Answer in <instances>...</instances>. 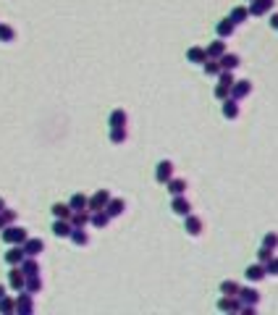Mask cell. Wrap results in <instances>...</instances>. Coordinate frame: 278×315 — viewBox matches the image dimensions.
Masks as SVG:
<instances>
[{
	"instance_id": "obj_25",
	"label": "cell",
	"mask_w": 278,
	"mask_h": 315,
	"mask_svg": "<svg viewBox=\"0 0 278 315\" xmlns=\"http://www.w3.org/2000/svg\"><path fill=\"white\" fill-rule=\"evenodd\" d=\"M18 268H21V273H24V276H37V273H39V263H37V258H24Z\"/></svg>"
},
{
	"instance_id": "obj_40",
	"label": "cell",
	"mask_w": 278,
	"mask_h": 315,
	"mask_svg": "<svg viewBox=\"0 0 278 315\" xmlns=\"http://www.w3.org/2000/svg\"><path fill=\"white\" fill-rule=\"evenodd\" d=\"M263 244L270 247V250H278V234H275V231H268V234L263 237Z\"/></svg>"
},
{
	"instance_id": "obj_43",
	"label": "cell",
	"mask_w": 278,
	"mask_h": 315,
	"mask_svg": "<svg viewBox=\"0 0 278 315\" xmlns=\"http://www.w3.org/2000/svg\"><path fill=\"white\" fill-rule=\"evenodd\" d=\"M3 294H6V286H3V284H0V297H3Z\"/></svg>"
},
{
	"instance_id": "obj_22",
	"label": "cell",
	"mask_w": 278,
	"mask_h": 315,
	"mask_svg": "<svg viewBox=\"0 0 278 315\" xmlns=\"http://www.w3.org/2000/svg\"><path fill=\"white\" fill-rule=\"evenodd\" d=\"M187 61L194 63V66H202L207 61V50L202 48V45H192V48L187 50Z\"/></svg>"
},
{
	"instance_id": "obj_42",
	"label": "cell",
	"mask_w": 278,
	"mask_h": 315,
	"mask_svg": "<svg viewBox=\"0 0 278 315\" xmlns=\"http://www.w3.org/2000/svg\"><path fill=\"white\" fill-rule=\"evenodd\" d=\"M268 24H270V29L278 32V13H270V21H268Z\"/></svg>"
},
{
	"instance_id": "obj_14",
	"label": "cell",
	"mask_w": 278,
	"mask_h": 315,
	"mask_svg": "<svg viewBox=\"0 0 278 315\" xmlns=\"http://www.w3.org/2000/svg\"><path fill=\"white\" fill-rule=\"evenodd\" d=\"M126 121H129V116H126L124 108L110 110V116H108V126H110V129H126Z\"/></svg>"
},
{
	"instance_id": "obj_33",
	"label": "cell",
	"mask_w": 278,
	"mask_h": 315,
	"mask_svg": "<svg viewBox=\"0 0 278 315\" xmlns=\"http://www.w3.org/2000/svg\"><path fill=\"white\" fill-rule=\"evenodd\" d=\"M202 69H205L207 76H218V74H221V61H218V58H207V61L202 63Z\"/></svg>"
},
{
	"instance_id": "obj_3",
	"label": "cell",
	"mask_w": 278,
	"mask_h": 315,
	"mask_svg": "<svg viewBox=\"0 0 278 315\" xmlns=\"http://www.w3.org/2000/svg\"><path fill=\"white\" fill-rule=\"evenodd\" d=\"M108 200H110V192H108V189H97L92 197H87V210H89V213H95V210H105Z\"/></svg>"
},
{
	"instance_id": "obj_12",
	"label": "cell",
	"mask_w": 278,
	"mask_h": 315,
	"mask_svg": "<svg viewBox=\"0 0 278 315\" xmlns=\"http://www.w3.org/2000/svg\"><path fill=\"white\" fill-rule=\"evenodd\" d=\"M171 210H173L176 215H181V218H184V215H189V213H192V202H189L187 197H184V194H176V197H173V202H171Z\"/></svg>"
},
{
	"instance_id": "obj_29",
	"label": "cell",
	"mask_w": 278,
	"mask_h": 315,
	"mask_svg": "<svg viewBox=\"0 0 278 315\" xmlns=\"http://www.w3.org/2000/svg\"><path fill=\"white\" fill-rule=\"evenodd\" d=\"M221 294H226V297H236V294H239V281H231V279L221 281Z\"/></svg>"
},
{
	"instance_id": "obj_10",
	"label": "cell",
	"mask_w": 278,
	"mask_h": 315,
	"mask_svg": "<svg viewBox=\"0 0 278 315\" xmlns=\"http://www.w3.org/2000/svg\"><path fill=\"white\" fill-rule=\"evenodd\" d=\"M275 6V0H249V16H265Z\"/></svg>"
},
{
	"instance_id": "obj_5",
	"label": "cell",
	"mask_w": 278,
	"mask_h": 315,
	"mask_svg": "<svg viewBox=\"0 0 278 315\" xmlns=\"http://www.w3.org/2000/svg\"><path fill=\"white\" fill-rule=\"evenodd\" d=\"M249 92H252V82L249 79H242V82H234L231 84V95L228 97H234V100H244V97H249Z\"/></svg>"
},
{
	"instance_id": "obj_32",
	"label": "cell",
	"mask_w": 278,
	"mask_h": 315,
	"mask_svg": "<svg viewBox=\"0 0 278 315\" xmlns=\"http://www.w3.org/2000/svg\"><path fill=\"white\" fill-rule=\"evenodd\" d=\"M68 208H71V210H87V194H82V192L71 194V200H68Z\"/></svg>"
},
{
	"instance_id": "obj_36",
	"label": "cell",
	"mask_w": 278,
	"mask_h": 315,
	"mask_svg": "<svg viewBox=\"0 0 278 315\" xmlns=\"http://www.w3.org/2000/svg\"><path fill=\"white\" fill-rule=\"evenodd\" d=\"M13 221H16V210H11V208L6 205L3 210H0V231H3L8 223H13Z\"/></svg>"
},
{
	"instance_id": "obj_27",
	"label": "cell",
	"mask_w": 278,
	"mask_h": 315,
	"mask_svg": "<svg viewBox=\"0 0 278 315\" xmlns=\"http://www.w3.org/2000/svg\"><path fill=\"white\" fill-rule=\"evenodd\" d=\"M205 50H207V58H221V55L226 53V42L218 37V40H213L210 45H207Z\"/></svg>"
},
{
	"instance_id": "obj_20",
	"label": "cell",
	"mask_w": 278,
	"mask_h": 315,
	"mask_svg": "<svg viewBox=\"0 0 278 315\" xmlns=\"http://www.w3.org/2000/svg\"><path fill=\"white\" fill-rule=\"evenodd\" d=\"M124 210H126V202H124L121 197H110V200H108L105 213H108L110 218H118V215H124Z\"/></svg>"
},
{
	"instance_id": "obj_23",
	"label": "cell",
	"mask_w": 278,
	"mask_h": 315,
	"mask_svg": "<svg viewBox=\"0 0 278 315\" xmlns=\"http://www.w3.org/2000/svg\"><path fill=\"white\" fill-rule=\"evenodd\" d=\"M228 18L239 27V24H244V21H249V8L247 6H234V8H231V13H228Z\"/></svg>"
},
{
	"instance_id": "obj_2",
	"label": "cell",
	"mask_w": 278,
	"mask_h": 315,
	"mask_svg": "<svg viewBox=\"0 0 278 315\" xmlns=\"http://www.w3.org/2000/svg\"><path fill=\"white\" fill-rule=\"evenodd\" d=\"M0 237H3L6 244H24V239L29 237L27 229H21V226H13V223H8V226L0 231Z\"/></svg>"
},
{
	"instance_id": "obj_30",
	"label": "cell",
	"mask_w": 278,
	"mask_h": 315,
	"mask_svg": "<svg viewBox=\"0 0 278 315\" xmlns=\"http://www.w3.org/2000/svg\"><path fill=\"white\" fill-rule=\"evenodd\" d=\"M24 291H29V294H37V291H42V279H39V273H37V276H27Z\"/></svg>"
},
{
	"instance_id": "obj_17",
	"label": "cell",
	"mask_w": 278,
	"mask_h": 315,
	"mask_svg": "<svg viewBox=\"0 0 278 315\" xmlns=\"http://www.w3.org/2000/svg\"><path fill=\"white\" fill-rule=\"evenodd\" d=\"M234 32H236V24H234V21H231L228 16H226V18H221L218 24H215V34H218L221 40H228Z\"/></svg>"
},
{
	"instance_id": "obj_21",
	"label": "cell",
	"mask_w": 278,
	"mask_h": 315,
	"mask_svg": "<svg viewBox=\"0 0 278 315\" xmlns=\"http://www.w3.org/2000/svg\"><path fill=\"white\" fill-rule=\"evenodd\" d=\"M218 61H221V71H234V69L242 66V58L236 53H223Z\"/></svg>"
},
{
	"instance_id": "obj_7",
	"label": "cell",
	"mask_w": 278,
	"mask_h": 315,
	"mask_svg": "<svg viewBox=\"0 0 278 315\" xmlns=\"http://www.w3.org/2000/svg\"><path fill=\"white\" fill-rule=\"evenodd\" d=\"M268 273H265V263H252V265H247L244 268V279L247 281H252V284H257V281H263Z\"/></svg>"
},
{
	"instance_id": "obj_28",
	"label": "cell",
	"mask_w": 278,
	"mask_h": 315,
	"mask_svg": "<svg viewBox=\"0 0 278 315\" xmlns=\"http://www.w3.org/2000/svg\"><path fill=\"white\" fill-rule=\"evenodd\" d=\"M166 187H168V192L176 197V194H184V192H187V179H168V182H166Z\"/></svg>"
},
{
	"instance_id": "obj_11",
	"label": "cell",
	"mask_w": 278,
	"mask_h": 315,
	"mask_svg": "<svg viewBox=\"0 0 278 315\" xmlns=\"http://www.w3.org/2000/svg\"><path fill=\"white\" fill-rule=\"evenodd\" d=\"M171 176H173V163H171V161H160V163L155 166V182H157V184H166Z\"/></svg>"
},
{
	"instance_id": "obj_34",
	"label": "cell",
	"mask_w": 278,
	"mask_h": 315,
	"mask_svg": "<svg viewBox=\"0 0 278 315\" xmlns=\"http://www.w3.org/2000/svg\"><path fill=\"white\" fill-rule=\"evenodd\" d=\"M68 239H71L74 244H79V247H87L89 244V234L84 229H71V237H68Z\"/></svg>"
},
{
	"instance_id": "obj_24",
	"label": "cell",
	"mask_w": 278,
	"mask_h": 315,
	"mask_svg": "<svg viewBox=\"0 0 278 315\" xmlns=\"http://www.w3.org/2000/svg\"><path fill=\"white\" fill-rule=\"evenodd\" d=\"M68 221H71L74 229H84L89 223V210H74L71 215H68Z\"/></svg>"
},
{
	"instance_id": "obj_8",
	"label": "cell",
	"mask_w": 278,
	"mask_h": 315,
	"mask_svg": "<svg viewBox=\"0 0 278 315\" xmlns=\"http://www.w3.org/2000/svg\"><path fill=\"white\" fill-rule=\"evenodd\" d=\"M239 302L242 305H260V291L254 286H239Z\"/></svg>"
},
{
	"instance_id": "obj_31",
	"label": "cell",
	"mask_w": 278,
	"mask_h": 315,
	"mask_svg": "<svg viewBox=\"0 0 278 315\" xmlns=\"http://www.w3.org/2000/svg\"><path fill=\"white\" fill-rule=\"evenodd\" d=\"M13 312H16V300L3 294L0 297V315H13Z\"/></svg>"
},
{
	"instance_id": "obj_18",
	"label": "cell",
	"mask_w": 278,
	"mask_h": 315,
	"mask_svg": "<svg viewBox=\"0 0 278 315\" xmlns=\"http://www.w3.org/2000/svg\"><path fill=\"white\" fill-rule=\"evenodd\" d=\"M24 247L21 244H8V252H6V263L8 265H21V260H24Z\"/></svg>"
},
{
	"instance_id": "obj_26",
	"label": "cell",
	"mask_w": 278,
	"mask_h": 315,
	"mask_svg": "<svg viewBox=\"0 0 278 315\" xmlns=\"http://www.w3.org/2000/svg\"><path fill=\"white\" fill-rule=\"evenodd\" d=\"M89 223L95 229H105L108 223H110V215L105 213V210H95V213H89Z\"/></svg>"
},
{
	"instance_id": "obj_39",
	"label": "cell",
	"mask_w": 278,
	"mask_h": 315,
	"mask_svg": "<svg viewBox=\"0 0 278 315\" xmlns=\"http://www.w3.org/2000/svg\"><path fill=\"white\" fill-rule=\"evenodd\" d=\"M273 252H275V250H270V247L260 244V250H257V263H268V260L273 258Z\"/></svg>"
},
{
	"instance_id": "obj_13",
	"label": "cell",
	"mask_w": 278,
	"mask_h": 315,
	"mask_svg": "<svg viewBox=\"0 0 278 315\" xmlns=\"http://www.w3.org/2000/svg\"><path fill=\"white\" fill-rule=\"evenodd\" d=\"M24 281H27V276L21 273V268L18 265H11V271H8V286L13 291H21V289H24Z\"/></svg>"
},
{
	"instance_id": "obj_37",
	"label": "cell",
	"mask_w": 278,
	"mask_h": 315,
	"mask_svg": "<svg viewBox=\"0 0 278 315\" xmlns=\"http://www.w3.org/2000/svg\"><path fill=\"white\" fill-rule=\"evenodd\" d=\"M13 40H16L13 27H8V24H0V42H13Z\"/></svg>"
},
{
	"instance_id": "obj_15",
	"label": "cell",
	"mask_w": 278,
	"mask_h": 315,
	"mask_svg": "<svg viewBox=\"0 0 278 315\" xmlns=\"http://www.w3.org/2000/svg\"><path fill=\"white\" fill-rule=\"evenodd\" d=\"M184 231H187L189 237H200L202 234V218H197V215H184Z\"/></svg>"
},
{
	"instance_id": "obj_16",
	"label": "cell",
	"mask_w": 278,
	"mask_h": 315,
	"mask_svg": "<svg viewBox=\"0 0 278 315\" xmlns=\"http://www.w3.org/2000/svg\"><path fill=\"white\" fill-rule=\"evenodd\" d=\"M71 221L68 218H55V223H53V234L58 237V239H68L71 237Z\"/></svg>"
},
{
	"instance_id": "obj_35",
	"label": "cell",
	"mask_w": 278,
	"mask_h": 315,
	"mask_svg": "<svg viewBox=\"0 0 278 315\" xmlns=\"http://www.w3.org/2000/svg\"><path fill=\"white\" fill-rule=\"evenodd\" d=\"M50 213H53L55 218H68V215H71L74 210L68 208V202H55V205L50 208Z\"/></svg>"
},
{
	"instance_id": "obj_41",
	"label": "cell",
	"mask_w": 278,
	"mask_h": 315,
	"mask_svg": "<svg viewBox=\"0 0 278 315\" xmlns=\"http://www.w3.org/2000/svg\"><path fill=\"white\" fill-rule=\"evenodd\" d=\"M265 273H268V276H278V258H275V255L265 263Z\"/></svg>"
},
{
	"instance_id": "obj_6",
	"label": "cell",
	"mask_w": 278,
	"mask_h": 315,
	"mask_svg": "<svg viewBox=\"0 0 278 315\" xmlns=\"http://www.w3.org/2000/svg\"><path fill=\"white\" fill-rule=\"evenodd\" d=\"M239 100H234V97H226V100H221V113H223V119H228V121H234V119H239Z\"/></svg>"
},
{
	"instance_id": "obj_38",
	"label": "cell",
	"mask_w": 278,
	"mask_h": 315,
	"mask_svg": "<svg viewBox=\"0 0 278 315\" xmlns=\"http://www.w3.org/2000/svg\"><path fill=\"white\" fill-rule=\"evenodd\" d=\"M110 142L113 145H124L126 142V129H110Z\"/></svg>"
},
{
	"instance_id": "obj_44",
	"label": "cell",
	"mask_w": 278,
	"mask_h": 315,
	"mask_svg": "<svg viewBox=\"0 0 278 315\" xmlns=\"http://www.w3.org/2000/svg\"><path fill=\"white\" fill-rule=\"evenodd\" d=\"M3 208H6V200H3V197H0V210H3Z\"/></svg>"
},
{
	"instance_id": "obj_4",
	"label": "cell",
	"mask_w": 278,
	"mask_h": 315,
	"mask_svg": "<svg viewBox=\"0 0 278 315\" xmlns=\"http://www.w3.org/2000/svg\"><path fill=\"white\" fill-rule=\"evenodd\" d=\"M16 312L18 315H32L34 312V294H29V291L21 289L18 297H16Z\"/></svg>"
},
{
	"instance_id": "obj_19",
	"label": "cell",
	"mask_w": 278,
	"mask_h": 315,
	"mask_svg": "<svg viewBox=\"0 0 278 315\" xmlns=\"http://www.w3.org/2000/svg\"><path fill=\"white\" fill-rule=\"evenodd\" d=\"M215 307L221 310V312H239V307H242V302H239V297H221L218 302H215Z\"/></svg>"
},
{
	"instance_id": "obj_9",
	"label": "cell",
	"mask_w": 278,
	"mask_h": 315,
	"mask_svg": "<svg viewBox=\"0 0 278 315\" xmlns=\"http://www.w3.org/2000/svg\"><path fill=\"white\" fill-rule=\"evenodd\" d=\"M21 247H24V255H27V258H39V252L45 250V242L37 239V237H27Z\"/></svg>"
},
{
	"instance_id": "obj_1",
	"label": "cell",
	"mask_w": 278,
	"mask_h": 315,
	"mask_svg": "<svg viewBox=\"0 0 278 315\" xmlns=\"http://www.w3.org/2000/svg\"><path fill=\"white\" fill-rule=\"evenodd\" d=\"M236 79H234V74L231 71H221L218 74V84H215V89H213V95H215V100H226L228 95H231V84H234Z\"/></svg>"
}]
</instances>
